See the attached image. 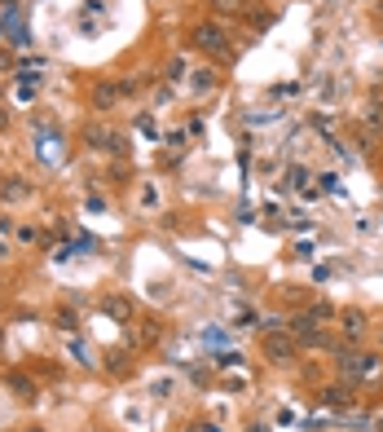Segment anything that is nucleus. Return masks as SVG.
<instances>
[{"label":"nucleus","instance_id":"nucleus-14","mask_svg":"<svg viewBox=\"0 0 383 432\" xmlns=\"http://www.w3.org/2000/svg\"><path fill=\"white\" fill-rule=\"evenodd\" d=\"M5 124H9V115H5V106H0V129H5Z\"/></svg>","mask_w":383,"mask_h":432},{"label":"nucleus","instance_id":"nucleus-10","mask_svg":"<svg viewBox=\"0 0 383 432\" xmlns=\"http://www.w3.org/2000/svg\"><path fill=\"white\" fill-rule=\"evenodd\" d=\"M208 5H212L216 14H238V9H242V0H208Z\"/></svg>","mask_w":383,"mask_h":432},{"label":"nucleus","instance_id":"nucleus-6","mask_svg":"<svg viewBox=\"0 0 383 432\" xmlns=\"http://www.w3.org/2000/svg\"><path fill=\"white\" fill-rule=\"evenodd\" d=\"M101 313H111L115 322H128V318H133V304L119 300V296H106V300H101Z\"/></svg>","mask_w":383,"mask_h":432},{"label":"nucleus","instance_id":"nucleus-11","mask_svg":"<svg viewBox=\"0 0 383 432\" xmlns=\"http://www.w3.org/2000/svg\"><path fill=\"white\" fill-rule=\"evenodd\" d=\"M309 313H313L317 322H322V318H335V309H330V304H326V300H317V304H313V309H309Z\"/></svg>","mask_w":383,"mask_h":432},{"label":"nucleus","instance_id":"nucleus-5","mask_svg":"<svg viewBox=\"0 0 383 432\" xmlns=\"http://www.w3.org/2000/svg\"><path fill=\"white\" fill-rule=\"evenodd\" d=\"M119 97H128V93H123V84H101V89L93 93V101H97V111H111V106H115Z\"/></svg>","mask_w":383,"mask_h":432},{"label":"nucleus","instance_id":"nucleus-1","mask_svg":"<svg viewBox=\"0 0 383 432\" xmlns=\"http://www.w3.org/2000/svg\"><path fill=\"white\" fill-rule=\"evenodd\" d=\"M194 49H203V54H212V58H229V40H225V31L216 27V22L194 27Z\"/></svg>","mask_w":383,"mask_h":432},{"label":"nucleus","instance_id":"nucleus-8","mask_svg":"<svg viewBox=\"0 0 383 432\" xmlns=\"http://www.w3.org/2000/svg\"><path fill=\"white\" fill-rule=\"evenodd\" d=\"M216 89V71L212 66H198L194 71V93H212Z\"/></svg>","mask_w":383,"mask_h":432},{"label":"nucleus","instance_id":"nucleus-3","mask_svg":"<svg viewBox=\"0 0 383 432\" xmlns=\"http://www.w3.org/2000/svg\"><path fill=\"white\" fill-rule=\"evenodd\" d=\"M335 366H339V375H366V371H374V358H366L362 348H339Z\"/></svg>","mask_w":383,"mask_h":432},{"label":"nucleus","instance_id":"nucleus-15","mask_svg":"<svg viewBox=\"0 0 383 432\" xmlns=\"http://www.w3.org/2000/svg\"><path fill=\"white\" fill-rule=\"evenodd\" d=\"M27 432H44V428H27Z\"/></svg>","mask_w":383,"mask_h":432},{"label":"nucleus","instance_id":"nucleus-4","mask_svg":"<svg viewBox=\"0 0 383 432\" xmlns=\"http://www.w3.org/2000/svg\"><path fill=\"white\" fill-rule=\"evenodd\" d=\"M295 348H300V344L287 340L282 331H277V336H265V353H269V362H273V366H287V362L295 358Z\"/></svg>","mask_w":383,"mask_h":432},{"label":"nucleus","instance_id":"nucleus-12","mask_svg":"<svg viewBox=\"0 0 383 432\" xmlns=\"http://www.w3.org/2000/svg\"><path fill=\"white\" fill-rule=\"evenodd\" d=\"M0 71H14V54H9V49H0Z\"/></svg>","mask_w":383,"mask_h":432},{"label":"nucleus","instance_id":"nucleus-13","mask_svg":"<svg viewBox=\"0 0 383 432\" xmlns=\"http://www.w3.org/2000/svg\"><path fill=\"white\" fill-rule=\"evenodd\" d=\"M194 432H220V428H212V423H198V428H194Z\"/></svg>","mask_w":383,"mask_h":432},{"label":"nucleus","instance_id":"nucleus-9","mask_svg":"<svg viewBox=\"0 0 383 432\" xmlns=\"http://www.w3.org/2000/svg\"><path fill=\"white\" fill-rule=\"evenodd\" d=\"M0 194H5V199H27V194H31V186H22L18 176H14V181H9L5 190H0Z\"/></svg>","mask_w":383,"mask_h":432},{"label":"nucleus","instance_id":"nucleus-16","mask_svg":"<svg viewBox=\"0 0 383 432\" xmlns=\"http://www.w3.org/2000/svg\"><path fill=\"white\" fill-rule=\"evenodd\" d=\"M0 340H5V331H0Z\"/></svg>","mask_w":383,"mask_h":432},{"label":"nucleus","instance_id":"nucleus-2","mask_svg":"<svg viewBox=\"0 0 383 432\" xmlns=\"http://www.w3.org/2000/svg\"><path fill=\"white\" fill-rule=\"evenodd\" d=\"M84 141H88L93 150H111V155H123V150H128L123 133H115V129H101V124H88V129H84Z\"/></svg>","mask_w":383,"mask_h":432},{"label":"nucleus","instance_id":"nucleus-7","mask_svg":"<svg viewBox=\"0 0 383 432\" xmlns=\"http://www.w3.org/2000/svg\"><path fill=\"white\" fill-rule=\"evenodd\" d=\"M339 326H344V336H348V340H362V336H366V318H362V313H344Z\"/></svg>","mask_w":383,"mask_h":432}]
</instances>
